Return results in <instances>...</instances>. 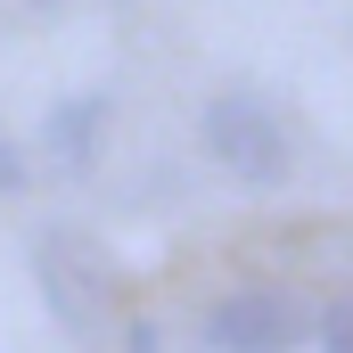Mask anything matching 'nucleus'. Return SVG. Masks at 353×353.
Segmentation results:
<instances>
[{
    "instance_id": "obj_1",
    "label": "nucleus",
    "mask_w": 353,
    "mask_h": 353,
    "mask_svg": "<svg viewBox=\"0 0 353 353\" xmlns=\"http://www.w3.org/2000/svg\"><path fill=\"white\" fill-rule=\"evenodd\" d=\"M205 148L222 173H239L247 189H279L288 181V132L263 99H214L205 107Z\"/></svg>"
},
{
    "instance_id": "obj_2",
    "label": "nucleus",
    "mask_w": 353,
    "mask_h": 353,
    "mask_svg": "<svg viewBox=\"0 0 353 353\" xmlns=\"http://www.w3.org/2000/svg\"><path fill=\"white\" fill-rule=\"evenodd\" d=\"M214 353H296L312 337V312L296 296H271V288H247V296H222L214 321H205Z\"/></svg>"
},
{
    "instance_id": "obj_3",
    "label": "nucleus",
    "mask_w": 353,
    "mask_h": 353,
    "mask_svg": "<svg viewBox=\"0 0 353 353\" xmlns=\"http://www.w3.org/2000/svg\"><path fill=\"white\" fill-rule=\"evenodd\" d=\"M41 288H50V304L74 337H90V321L107 312V279L74 255V239H41Z\"/></svg>"
},
{
    "instance_id": "obj_4",
    "label": "nucleus",
    "mask_w": 353,
    "mask_h": 353,
    "mask_svg": "<svg viewBox=\"0 0 353 353\" xmlns=\"http://www.w3.org/2000/svg\"><path fill=\"white\" fill-rule=\"evenodd\" d=\"M99 123H107V107L99 99H66L58 115H50V165L66 181H83L99 165Z\"/></svg>"
},
{
    "instance_id": "obj_5",
    "label": "nucleus",
    "mask_w": 353,
    "mask_h": 353,
    "mask_svg": "<svg viewBox=\"0 0 353 353\" xmlns=\"http://www.w3.org/2000/svg\"><path fill=\"white\" fill-rule=\"evenodd\" d=\"M321 353H353V304H337V312H321Z\"/></svg>"
},
{
    "instance_id": "obj_6",
    "label": "nucleus",
    "mask_w": 353,
    "mask_h": 353,
    "mask_svg": "<svg viewBox=\"0 0 353 353\" xmlns=\"http://www.w3.org/2000/svg\"><path fill=\"white\" fill-rule=\"evenodd\" d=\"M17 189H25V157L0 140V197H17Z\"/></svg>"
}]
</instances>
